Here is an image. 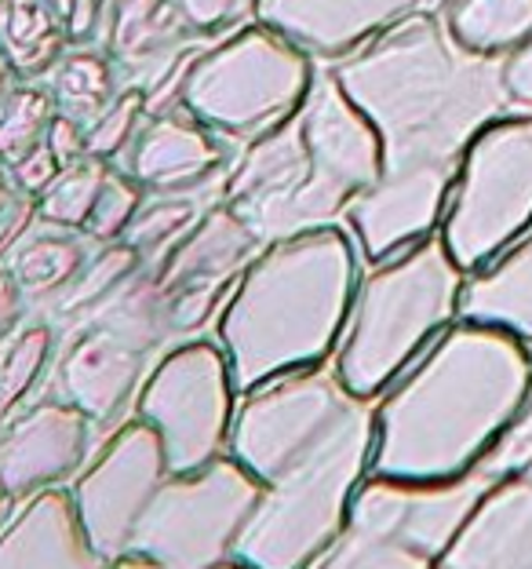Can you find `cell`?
<instances>
[{"instance_id": "6da1fadb", "label": "cell", "mask_w": 532, "mask_h": 569, "mask_svg": "<svg viewBox=\"0 0 532 569\" xmlns=\"http://www.w3.org/2000/svg\"><path fill=\"white\" fill-rule=\"evenodd\" d=\"M532 391L518 336L463 321L445 329L375 402L369 475L449 482L489 457Z\"/></svg>"}, {"instance_id": "7a4b0ae2", "label": "cell", "mask_w": 532, "mask_h": 569, "mask_svg": "<svg viewBox=\"0 0 532 569\" xmlns=\"http://www.w3.org/2000/svg\"><path fill=\"white\" fill-rule=\"evenodd\" d=\"M329 70L375 128L387 168H460L471 139L511 102L503 62L456 44L426 8Z\"/></svg>"}, {"instance_id": "3957f363", "label": "cell", "mask_w": 532, "mask_h": 569, "mask_svg": "<svg viewBox=\"0 0 532 569\" xmlns=\"http://www.w3.org/2000/svg\"><path fill=\"white\" fill-rule=\"evenodd\" d=\"M358 244L343 223L267 241L215 318L238 391L324 366L343 340L361 281Z\"/></svg>"}, {"instance_id": "277c9868", "label": "cell", "mask_w": 532, "mask_h": 569, "mask_svg": "<svg viewBox=\"0 0 532 569\" xmlns=\"http://www.w3.org/2000/svg\"><path fill=\"white\" fill-rule=\"evenodd\" d=\"M460 296L463 267L434 234L372 263L332 355L335 377L361 402H375L460 315Z\"/></svg>"}, {"instance_id": "5b68a950", "label": "cell", "mask_w": 532, "mask_h": 569, "mask_svg": "<svg viewBox=\"0 0 532 569\" xmlns=\"http://www.w3.org/2000/svg\"><path fill=\"white\" fill-rule=\"evenodd\" d=\"M375 409L358 402L300 463L263 486L233 559L252 569H310L347 529L350 500L365 482Z\"/></svg>"}, {"instance_id": "8992f818", "label": "cell", "mask_w": 532, "mask_h": 569, "mask_svg": "<svg viewBox=\"0 0 532 569\" xmlns=\"http://www.w3.org/2000/svg\"><path fill=\"white\" fill-rule=\"evenodd\" d=\"M314 59L259 19L201 44L187 62L175 110L219 139L249 142L289 121L314 88Z\"/></svg>"}, {"instance_id": "52a82bcc", "label": "cell", "mask_w": 532, "mask_h": 569, "mask_svg": "<svg viewBox=\"0 0 532 569\" xmlns=\"http://www.w3.org/2000/svg\"><path fill=\"white\" fill-rule=\"evenodd\" d=\"M263 482L223 452L198 471L168 475L135 526L132 548L161 569H215L233 559Z\"/></svg>"}, {"instance_id": "ba28073f", "label": "cell", "mask_w": 532, "mask_h": 569, "mask_svg": "<svg viewBox=\"0 0 532 569\" xmlns=\"http://www.w3.org/2000/svg\"><path fill=\"white\" fill-rule=\"evenodd\" d=\"M238 398L223 347L187 336L147 369L132 412L158 431L168 471L183 475L227 452Z\"/></svg>"}, {"instance_id": "9c48e42d", "label": "cell", "mask_w": 532, "mask_h": 569, "mask_svg": "<svg viewBox=\"0 0 532 569\" xmlns=\"http://www.w3.org/2000/svg\"><path fill=\"white\" fill-rule=\"evenodd\" d=\"M532 219V121L485 124L456 168L441 241L466 270L485 267Z\"/></svg>"}, {"instance_id": "30bf717a", "label": "cell", "mask_w": 532, "mask_h": 569, "mask_svg": "<svg viewBox=\"0 0 532 569\" xmlns=\"http://www.w3.org/2000/svg\"><path fill=\"white\" fill-rule=\"evenodd\" d=\"M358 402L335 369L284 372L238 398L227 452L267 486L324 442Z\"/></svg>"}, {"instance_id": "8fae6325", "label": "cell", "mask_w": 532, "mask_h": 569, "mask_svg": "<svg viewBox=\"0 0 532 569\" xmlns=\"http://www.w3.org/2000/svg\"><path fill=\"white\" fill-rule=\"evenodd\" d=\"M168 475L172 471H168L158 431L135 412L117 423L102 449L88 460V468L77 471L70 486L77 519L107 562L128 555L135 526Z\"/></svg>"}, {"instance_id": "7c38bea8", "label": "cell", "mask_w": 532, "mask_h": 569, "mask_svg": "<svg viewBox=\"0 0 532 569\" xmlns=\"http://www.w3.org/2000/svg\"><path fill=\"white\" fill-rule=\"evenodd\" d=\"M300 128L310 164H314L318 223H343L350 201L383 176V142L329 67L318 70L314 88L300 107Z\"/></svg>"}, {"instance_id": "4fadbf2b", "label": "cell", "mask_w": 532, "mask_h": 569, "mask_svg": "<svg viewBox=\"0 0 532 569\" xmlns=\"http://www.w3.org/2000/svg\"><path fill=\"white\" fill-rule=\"evenodd\" d=\"M492 482L496 478L482 468L449 478V482H401V478L365 475V482L350 500L347 526L391 537L426 555L431 562H441V555L449 551Z\"/></svg>"}, {"instance_id": "5bb4252c", "label": "cell", "mask_w": 532, "mask_h": 569, "mask_svg": "<svg viewBox=\"0 0 532 569\" xmlns=\"http://www.w3.org/2000/svg\"><path fill=\"white\" fill-rule=\"evenodd\" d=\"M452 183H456V168H383V176L343 212V227L354 238L361 260L369 267L383 263L431 238L445 216Z\"/></svg>"}, {"instance_id": "9a60e30c", "label": "cell", "mask_w": 532, "mask_h": 569, "mask_svg": "<svg viewBox=\"0 0 532 569\" xmlns=\"http://www.w3.org/2000/svg\"><path fill=\"white\" fill-rule=\"evenodd\" d=\"M92 435L96 423L59 395L22 409L0 431V497L22 503L62 486L84 468Z\"/></svg>"}, {"instance_id": "2e32d148", "label": "cell", "mask_w": 532, "mask_h": 569, "mask_svg": "<svg viewBox=\"0 0 532 569\" xmlns=\"http://www.w3.org/2000/svg\"><path fill=\"white\" fill-rule=\"evenodd\" d=\"M426 4L434 0H252V19L278 30L310 59L340 62Z\"/></svg>"}, {"instance_id": "e0dca14e", "label": "cell", "mask_w": 532, "mask_h": 569, "mask_svg": "<svg viewBox=\"0 0 532 569\" xmlns=\"http://www.w3.org/2000/svg\"><path fill=\"white\" fill-rule=\"evenodd\" d=\"M150 355H142L121 336L102 326L81 321V332L62 347L56 361L59 398L84 412L96 427H110L128 406L147 377Z\"/></svg>"}, {"instance_id": "ac0fdd59", "label": "cell", "mask_w": 532, "mask_h": 569, "mask_svg": "<svg viewBox=\"0 0 532 569\" xmlns=\"http://www.w3.org/2000/svg\"><path fill=\"white\" fill-rule=\"evenodd\" d=\"M227 139L209 132L183 110L150 113L132 147L124 150V172L147 193H193L227 176Z\"/></svg>"}, {"instance_id": "d6986e66", "label": "cell", "mask_w": 532, "mask_h": 569, "mask_svg": "<svg viewBox=\"0 0 532 569\" xmlns=\"http://www.w3.org/2000/svg\"><path fill=\"white\" fill-rule=\"evenodd\" d=\"M438 569H532V475L496 478Z\"/></svg>"}, {"instance_id": "ffe728a7", "label": "cell", "mask_w": 532, "mask_h": 569, "mask_svg": "<svg viewBox=\"0 0 532 569\" xmlns=\"http://www.w3.org/2000/svg\"><path fill=\"white\" fill-rule=\"evenodd\" d=\"M77 519L70 489H41L0 529V569H107Z\"/></svg>"}, {"instance_id": "44dd1931", "label": "cell", "mask_w": 532, "mask_h": 569, "mask_svg": "<svg viewBox=\"0 0 532 569\" xmlns=\"http://www.w3.org/2000/svg\"><path fill=\"white\" fill-rule=\"evenodd\" d=\"M263 244L267 241L255 234L249 219L233 212L227 201H212L198 223L158 260L161 284L172 292L193 281H230Z\"/></svg>"}, {"instance_id": "7402d4cb", "label": "cell", "mask_w": 532, "mask_h": 569, "mask_svg": "<svg viewBox=\"0 0 532 569\" xmlns=\"http://www.w3.org/2000/svg\"><path fill=\"white\" fill-rule=\"evenodd\" d=\"M193 33L179 16L175 0H113L107 22V56L113 67L142 77V88L172 67L187 48H193Z\"/></svg>"}, {"instance_id": "603a6c76", "label": "cell", "mask_w": 532, "mask_h": 569, "mask_svg": "<svg viewBox=\"0 0 532 569\" xmlns=\"http://www.w3.org/2000/svg\"><path fill=\"white\" fill-rule=\"evenodd\" d=\"M463 321L492 326L532 340V234L508 252L496 267L463 284L460 296Z\"/></svg>"}, {"instance_id": "cb8c5ba5", "label": "cell", "mask_w": 532, "mask_h": 569, "mask_svg": "<svg viewBox=\"0 0 532 569\" xmlns=\"http://www.w3.org/2000/svg\"><path fill=\"white\" fill-rule=\"evenodd\" d=\"M88 326H102L121 336L142 355H158L175 340L172 332V307H168V289L161 284L158 263H142L107 303H99L84 318Z\"/></svg>"}, {"instance_id": "d4e9b609", "label": "cell", "mask_w": 532, "mask_h": 569, "mask_svg": "<svg viewBox=\"0 0 532 569\" xmlns=\"http://www.w3.org/2000/svg\"><path fill=\"white\" fill-rule=\"evenodd\" d=\"M70 37L56 0H0V51L16 77H48Z\"/></svg>"}, {"instance_id": "484cf974", "label": "cell", "mask_w": 532, "mask_h": 569, "mask_svg": "<svg viewBox=\"0 0 532 569\" xmlns=\"http://www.w3.org/2000/svg\"><path fill=\"white\" fill-rule=\"evenodd\" d=\"M88 256H92V238L88 234H81V230L48 227L26 238L19 249L11 252L4 270L19 281L26 300L56 303L73 284V278L81 274Z\"/></svg>"}, {"instance_id": "4316f807", "label": "cell", "mask_w": 532, "mask_h": 569, "mask_svg": "<svg viewBox=\"0 0 532 569\" xmlns=\"http://www.w3.org/2000/svg\"><path fill=\"white\" fill-rule=\"evenodd\" d=\"M438 16L474 56H496L532 33V0H441Z\"/></svg>"}, {"instance_id": "83f0119b", "label": "cell", "mask_w": 532, "mask_h": 569, "mask_svg": "<svg viewBox=\"0 0 532 569\" xmlns=\"http://www.w3.org/2000/svg\"><path fill=\"white\" fill-rule=\"evenodd\" d=\"M44 88L59 113H70L84 124H92L121 92L113 59L92 48H67V56L48 70Z\"/></svg>"}, {"instance_id": "f1b7e54d", "label": "cell", "mask_w": 532, "mask_h": 569, "mask_svg": "<svg viewBox=\"0 0 532 569\" xmlns=\"http://www.w3.org/2000/svg\"><path fill=\"white\" fill-rule=\"evenodd\" d=\"M56 358V326L48 318L26 321L0 343V427L19 417Z\"/></svg>"}, {"instance_id": "f546056e", "label": "cell", "mask_w": 532, "mask_h": 569, "mask_svg": "<svg viewBox=\"0 0 532 569\" xmlns=\"http://www.w3.org/2000/svg\"><path fill=\"white\" fill-rule=\"evenodd\" d=\"M142 263L147 260H142L128 241L96 244L92 256H88V263L81 267V274L73 278L70 289L62 292L51 307H56L59 318H81L84 321L99 303H107Z\"/></svg>"}, {"instance_id": "4dcf8cb0", "label": "cell", "mask_w": 532, "mask_h": 569, "mask_svg": "<svg viewBox=\"0 0 532 569\" xmlns=\"http://www.w3.org/2000/svg\"><path fill=\"white\" fill-rule=\"evenodd\" d=\"M110 168H113L110 161L92 158V153H84L81 161L67 164L56 176V183L37 198V219H41L44 227L81 230L84 234V227H88V219H92V209L99 201L102 183H107Z\"/></svg>"}, {"instance_id": "1f68e13d", "label": "cell", "mask_w": 532, "mask_h": 569, "mask_svg": "<svg viewBox=\"0 0 532 569\" xmlns=\"http://www.w3.org/2000/svg\"><path fill=\"white\" fill-rule=\"evenodd\" d=\"M201 212H204V204L193 198V193H158V198L139 209L124 241L132 244L147 263L161 260V256L198 223Z\"/></svg>"}, {"instance_id": "d6a6232c", "label": "cell", "mask_w": 532, "mask_h": 569, "mask_svg": "<svg viewBox=\"0 0 532 569\" xmlns=\"http://www.w3.org/2000/svg\"><path fill=\"white\" fill-rule=\"evenodd\" d=\"M51 118H56V99L48 96V88H16L4 107H0V161L11 168L26 153L44 147Z\"/></svg>"}, {"instance_id": "836d02e7", "label": "cell", "mask_w": 532, "mask_h": 569, "mask_svg": "<svg viewBox=\"0 0 532 569\" xmlns=\"http://www.w3.org/2000/svg\"><path fill=\"white\" fill-rule=\"evenodd\" d=\"M426 555L412 551L409 545H398L391 537H375L365 529L347 526L335 545L321 555L310 569H434Z\"/></svg>"}, {"instance_id": "e575fe53", "label": "cell", "mask_w": 532, "mask_h": 569, "mask_svg": "<svg viewBox=\"0 0 532 569\" xmlns=\"http://www.w3.org/2000/svg\"><path fill=\"white\" fill-rule=\"evenodd\" d=\"M147 118H150L147 88L142 84L121 88L110 107L88 124V153L113 164V158H121V153L135 142L139 128L147 124Z\"/></svg>"}, {"instance_id": "d590c367", "label": "cell", "mask_w": 532, "mask_h": 569, "mask_svg": "<svg viewBox=\"0 0 532 569\" xmlns=\"http://www.w3.org/2000/svg\"><path fill=\"white\" fill-rule=\"evenodd\" d=\"M147 204V190L121 168H110L107 183L99 190V201L92 209V219H88L84 234L96 244H110V241H124L128 227L139 216V209Z\"/></svg>"}, {"instance_id": "8d00e7d4", "label": "cell", "mask_w": 532, "mask_h": 569, "mask_svg": "<svg viewBox=\"0 0 532 569\" xmlns=\"http://www.w3.org/2000/svg\"><path fill=\"white\" fill-rule=\"evenodd\" d=\"M233 281H193V284H179V289L168 292V307H172V332L175 336H190L201 326H209L212 318H219L227 296L233 289Z\"/></svg>"}, {"instance_id": "74e56055", "label": "cell", "mask_w": 532, "mask_h": 569, "mask_svg": "<svg viewBox=\"0 0 532 569\" xmlns=\"http://www.w3.org/2000/svg\"><path fill=\"white\" fill-rule=\"evenodd\" d=\"M529 463H532V391L525 398L522 412L514 417V423L503 431V438L489 449V457L478 463V468L489 471L492 478H503V475L529 468Z\"/></svg>"}, {"instance_id": "f35d334b", "label": "cell", "mask_w": 532, "mask_h": 569, "mask_svg": "<svg viewBox=\"0 0 532 569\" xmlns=\"http://www.w3.org/2000/svg\"><path fill=\"white\" fill-rule=\"evenodd\" d=\"M8 172H11V183L19 187L22 198H41V193L51 183H56V176L62 172V164H59V158L48 150V142H44V147H37L33 153H26L22 161L11 164Z\"/></svg>"}, {"instance_id": "ab89813d", "label": "cell", "mask_w": 532, "mask_h": 569, "mask_svg": "<svg viewBox=\"0 0 532 569\" xmlns=\"http://www.w3.org/2000/svg\"><path fill=\"white\" fill-rule=\"evenodd\" d=\"M175 8L187 19L190 30L204 37L230 26L244 8H252V0H175Z\"/></svg>"}, {"instance_id": "60d3db41", "label": "cell", "mask_w": 532, "mask_h": 569, "mask_svg": "<svg viewBox=\"0 0 532 569\" xmlns=\"http://www.w3.org/2000/svg\"><path fill=\"white\" fill-rule=\"evenodd\" d=\"M44 142H48V150L59 158V164L67 168V164L81 161L84 153H88V124L70 118V113L56 110V118H51V128H48Z\"/></svg>"}, {"instance_id": "b9f144b4", "label": "cell", "mask_w": 532, "mask_h": 569, "mask_svg": "<svg viewBox=\"0 0 532 569\" xmlns=\"http://www.w3.org/2000/svg\"><path fill=\"white\" fill-rule=\"evenodd\" d=\"M107 16V0H67L62 4V22H67V37L70 44H84L92 41L96 30Z\"/></svg>"}, {"instance_id": "7bdbcfd3", "label": "cell", "mask_w": 532, "mask_h": 569, "mask_svg": "<svg viewBox=\"0 0 532 569\" xmlns=\"http://www.w3.org/2000/svg\"><path fill=\"white\" fill-rule=\"evenodd\" d=\"M26 303H30V300H26V292L19 289V281L11 278L4 267H0V343H4L8 336L22 326Z\"/></svg>"}, {"instance_id": "ee69618b", "label": "cell", "mask_w": 532, "mask_h": 569, "mask_svg": "<svg viewBox=\"0 0 532 569\" xmlns=\"http://www.w3.org/2000/svg\"><path fill=\"white\" fill-rule=\"evenodd\" d=\"M503 81H508L511 102H532V41L511 62H503Z\"/></svg>"}, {"instance_id": "f6af8a7d", "label": "cell", "mask_w": 532, "mask_h": 569, "mask_svg": "<svg viewBox=\"0 0 532 569\" xmlns=\"http://www.w3.org/2000/svg\"><path fill=\"white\" fill-rule=\"evenodd\" d=\"M19 201H22V193H19V187H16V183H11L8 164L0 161V227H4L8 219H11V212L19 209Z\"/></svg>"}, {"instance_id": "bcb514c9", "label": "cell", "mask_w": 532, "mask_h": 569, "mask_svg": "<svg viewBox=\"0 0 532 569\" xmlns=\"http://www.w3.org/2000/svg\"><path fill=\"white\" fill-rule=\"evenodd\" d=\"M11 92H16V70H11L8 56L0 51V107H4Z\"/></svg>"}, {"instance_id": "7dc6e473", "label": "cell", "mask_w": 532, "mask_h": 569, "mask_svg": "<svg viewBox=\"0 0 532 569\" xmlns=\"http://www.w3.org/2000/svg\"><path fill=\"white\" fill-rule=\"evenodd\" d=\"M107 569H161V566H153L150 559H142V555L128 551V555H121V559H113Z\"/></svg>"}, {"instance_id": "c3c4849f", "label": "cell", "mask_w": 532, "mask_h": 569, "mask_svg": "<svg viewBox=\"0 0 532 569\" xmlns=\"http://www.w3.org/2000/svg\"><path fill=\"white\" fill-rule=\"evenodd\" d=\"M8 515H11V500H8V497H0V529H4Z\"/></svg>"}, {"instance_id": "681fc988", "label": "cell", "mask_w": 532, "mask_h": 569, "mask_svg": "<svg viewBox=\"0 0 532 569\" xmlns=\"http://www.w3.org/2000/svg\"><path fill=\"white\" fill-rule=\"evenodd\" d=\"M215 569H252V566H244V562H238V559H230V562H223V566H215Z\"/></svg>"}, {"instance_id": "f907efd6", "label": "cell", "mask_w": 532, "mask_h": 569, "mask_svg": "<svg viewBox=\"0 0 532 569\" xmlns=\"http://www.w3.org/2000/svg\"><path fill=\"white\" fill-rule=\"evenodd\" d=\"M522 471H529V475H532V463H529V468H522Z\"/></svg>"}]
</instances>
